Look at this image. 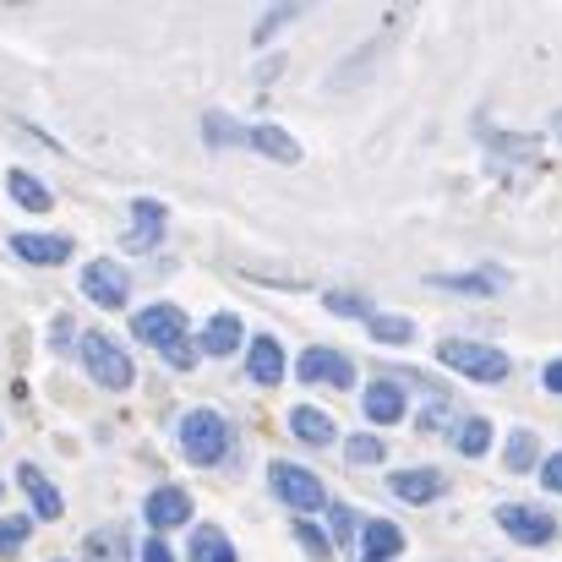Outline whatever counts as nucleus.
<instances>
[{
  "mask_svg": "<svg viewBox=\"0 0 562 562\" xmlns=\"http://www.w3.org/2000/svg\"><path fill=\"white\" fill-rule=\"evenodd\" d=\"M328 519H334V541H339V547H345V541H350V536H356V514H350V508H345V503H328Z\"/></svg>",
  "mask_w": 562,
  "mask_h": 562,
  "instance_id": "obj_32",
  "label": "nucleus"
},
{
  "mask_svg": "<svg viewBox=\"0 0 562 562\" xmlns=\"http://www.w3.org/2000/svg\"><path fill=\"white\" fill-rule=\"evenodd\" d=\"M295 376H301V382H334V387H350V382H356V367H350L339 350H323V345H317V350H306V356L295 361Z\"/></svg>",
  "mask_w": 562,
  "mask_h": 562,
  "instance_id": "obj_10",
  "label": "nucleus"
},
{
  "mask_svg": "<svg viewBox=\"0 0 562 562\" xmlns=\"http://www.w3.org/2000/svg\"><path fill=\"white\" fill-rule=\"evenodd\" d=\"M196 356H202V350H196V345H187V339H176V345L165 350V361H170L176 372H191V367H196Z\"/></svg>",
  "mask_w": 562,
  "mask_h": 562,
  "instance_id": "obj_34",
  "label": "nucleus"
},
{
  "mask_svg": "<svg viewBox=\"0 0 562 562\" xmlns=\"http://www.w3.org/2000/svg\"><path fill=\"white\" fill-rule=\"evenodd\" d=\"M11 251L33 268H55L71 257V235H11Z\"/></svg>",
  "mask_w": 562,
  "mask_h": 562,
  "instance_id": "obj_13",
  "label": "nucleus"
},
{
  "mask_svg": "<svg viewBox=\"0 0 562 562\" xmlns=\"http://www.w3.org/2000/svg\"><path fill=\"white\" fill-rule=\"evenodd\" d=\"M16 481H22V492H27V503H33V514H38V519H60V508H66V503H60V492L44 481V470H38V464H16Z\"/></svg>",
  "mask_w": 562,
  "mask_h": 562,
  "instance_id": "obj_16",
  "label": "nucleus"
},
{
  "mask_svg": "<svg viewBox=\"0 0 562 562\" xmlns=\"http://www.w3.org/2000/svg\"><path fill=\"white\" fill-rule=\"evenodd\" d=\"M437 290H459V295H503L508 273H431Z\"/></svg>",
  "mask_w": 562,
  "mask_h": 562,
  "instance_id": "obj_20",
  "label": "nucleus"
},
{
  "mask_svg": "<svg viewBox=\"0 0 562 562\" xmlns=\"http://www.w3.org/2000/svg\"><path fill=\"white\" fill-rule=\"evenodd\" d=\"M536 459H541L536 431H514V437H508V448H503V464H508L514 475H525V470H536Z\"/></svg>",
  "mask_w": 562,
  "mask_h": 562,
  "instance_id": "obj_25",
  "label": "nucleus"
},
{
  "mask_svg": "<svg viewBox=\"0 0 562 562\" xmlns=\"http://www.w3.org/2000/svg\"><path fill=\"white\" fill-rule=\"evenodd\" d=\"M367 334H372L376 345H409V339H415V323H409V317H382V312H372V317H367Z\"/></svg>",
  "mask_w": 562,
  "mask_h": 562,
  "instance_id": "obj_26",
  "label": "nucleus"
},
{
  "mask_svg": "<svg viewBox=\"0 0 562 562\" xmlns=\"http://www.w3.org/2000/svg\"><path fill=\"white\" fill-rule=\"evenodd\" d=\"M404 387L398 382H387V376H376L372 387H367V420H376V426H398L404 420Z\"/></svg>",
  "mask_w": 562,
  "mask_h": 562,
  "instance_id": "obj_14",
  "label": "nucleus"
},
{
  "mask_svg": "<svg viewBox=\"0 0 562 562\" xmlns=\"http://www.w3.org/2000/svg\"><path fill=\"white\" fill-rule=\"evenodd\" d=\"M453 448H459V453H470V459H481V453L492 448V420H481V415L459 420V426H453Z\"/></svg>",
  "mask_w": 562,
  "mask_h": 562,
  "instance_id": "obj_23",
  "label": "nucleus"
},
{
  "mask_svg": "<svg viewBox=\"0 0 562 562\" xmlns=\"http://www.w3.org/2000/svg\"><path fill=\"white\" fill-rule=\"evenodd\" d=\"M82 295L93 301V306H104V312H121L126 306V295H132V279H126V268H115V262H88L82 268Z\"/></svg>",
  "mask_w": 562,
  "mask_h": 562,
  "instance_id": "obj_7",
  "label": "nucleus"
},
{
  "mask_svg": "<svg viewBox=\"0 0 562 562\" xmlns=\"http://www.w3.org/2000/svg\"><path fill=\"white\" fill-rule=\"evenodd\" d=\"M82 552H88V562H126L132 558V541H126L121 530H93V536L82 541Z\"/></svg>",
  "mask_w": 562,
  "mask_h": 562,
  "instance_id": "obj_22",
  "label": "nucleus"
},
{
  "mask_svg": "<svg viewBox=\"0 0 562 562\" xmlns=\"http://www.w3.org/2000/svg\"><path fill=\"white\" fill-rule=\"evenodd\" d=\"M143 562H176L170 541H165V536H148V541H143Z\"/></svg>",
  "mask_w": 562,
  "mask_h": 562,
  "instance_id": "obj_35",
  "label": "nucleus"
},
{
  "mask_svg": "<svg viewBox=\"0 0 562 562\" xmlns=\"http://www.w3.org/2000/svg\"><path fill=\"white\" fill-rule=\"evenodd\" d=\"M442 470H393L387 475V492L398 497V503H409V508H426V503H437L442 497Z\"/></svg>",
  "mask_w": 562,
  "mask_h": 562,
  "instance_id": "obj_9",
  "label": "nucleus"
},
{
  "mask_svg": "<svg viewBox=\"0 0 562 562\" xmlns=\"http://www.w3.org/2000/svg\"><path fill=\"white\" fill-rule=\"evenodd\" d=\"M191 562H235V547L224 541V530H191Z\"/></svg>",
  "mask_w": 562,
  "mask_h": 562,
  "instance_id": "obj_24",
  "label": "nucleus"
},
{
  "mask_svg": "<svg viewBox=\"0 0 562 562\" xmlns=\"http://www.w3.org/2000/svg\"><path fill=\"white\" fill-rule=\"evenodd\" d=\"M240 339H246L240 317H235V312H218V317H207V328H202V356H235Z\"/></svg>",
  "mask_w": 562,
  "mask_h": 562,
  "instance_id": "obj_19",
  "label": "nucleus"
},
{
  "mask_svg": "<svg viewBox=\"0 0 562 562\" xmlns=\"http://www.w3.org/2000/svg\"><path fill=\"white\" fill-rule=\"evenodd\" d=\"M541 481H547V492H558L562 497V453H552V459L541 464Z\"/></svg>",
  "mask_w": 562,
  "mask_h": 562,
  "instance_id": "obj_36",
  "label": "nucleus"
},
{
  "mask_svg": "<svg viewBox=\"0 0 562 562\" xmlns=\"http://www.w3.org/2000/svg\"><path fill=\"white\" fill-rule=\"evenodd\" d=\"M442 426H448V398L431 393V404L420 409V431H442Z\"/></svg>",
  "mask_w": 562,
  "mask_h": 562,
  "instance_id": "obj_31",
  "label": "nucleus"
},
{
  "mask_svg": "<svg viewBox=\"0 0 562 562\" xmlns=\"http://www.w3.org/2000/svg\"><path fill=\"white\" fill-rule=\"evenodd\" d=\"M558 132H562V115H558Z\"/></svg>",
  "mask_w": 562,
  "mask_h": 562,
  "instance_id": "obj_38",
  "label": "nucleus"
},
{
  "mask_svg": "<svg viewBox=\"0 0 562 562\" xmlns=\"http://www.w3.org/2000/svg\"><path fill=\"white\" fill-rule=\"evenodd\" d=\"M181 453L191 464H218L229 453V420L218 409H191L181 420Z\"/></svg>",
  "mask_w": 562,
  "mask_h": 562,
  "instance_id": "obj_4",
  "label": "nucleus"
},
{
  "mask_svg": "<svg viewBox=\"0 0 562 562\" xmlns=\"http://www.w3.org/2000/svg\"><path fill=\"white\" fill-rule=\"evenodd\" d=\"M361 547H367V562H393L404 552V530L393 519H367L361 525Z\"/></svg>",
  "mask_w": 562,
  "mask_h": 562,
  "instance_id": "obj_18",
  "label": "nucleus"
},
{
  "mask_svg": "<svg viewBox=\"0 0 562 562\" xmlns=\"http://www.w3.org/2000/svg\"><path fill=\"white\" fill-rule=\"evenodd\" d=\"M290 431H295L301 442H312V448H334V442H339V426H334L323 409H312V404H295V409H290Z\"/></svg>",
  "mask_w": 562,
  "mask_h": 562,
  "instance_id": "obj_15",
  "label": "nucleus"
},
{
  "mask_svg": "<svg viewBox=\"0 0 562 562\" xmlns=\"http://www.w3.org/2000/svg\"><path fill=\"white\" fill-rule=\"evenodd\" d=\"M295 16H301V5H273V11H268V16L257 22V33H251V44H268V38H273V33H279L284 22H295Z\"/></svg>",
  "mask_w": 562,
  "mask_h": 562,
  "instance_id": "obj_29",
  "label": "nucleus"
},
{
  "mask_svg": "<svg viewBox=\"0 0 562 562\" xmlns=\"http://www.w3.org/2000/svg\"><path fill=\"white\" fill-rule=\"evenodd\" d=\"M5 191H11V196H16L27 213H49V207H55L49 187H44L38 176H27V170H11V176H5Z\"/></svg>",
  "mask_w": 562,
  "mask_h": 562,
  "instance_id": "obj_21",
  "label": "nucleus"
},
{
  "mask_svg": "<svg viewBox=\"0 0 562 562\" xmlns=\"http://www.w3.org/2000/svg\"><path fill=\"white\" fill-rule=\"evenodd\" d=\"M541 382H547V393H562V361H552V367L541 372Z\"/></svg>",
  "mask_w": 562,
  "mask_h": 562,
  "instance_id": "obj_37",
  "label": "nucleus"
},
{
  "mask_svg": "<svg viewBox=\"0 0 562 562\" xmlns=\"http://www.w3.org/2000/svg\"><path fill=\"white\" fill-rule=\"evenodd\" d=\"M202 137L213 148H257V154H268L279 165H301V143L284 126H240V121L213 110V115H202Z\"/></svg>",
  "mask_w": 562,
  "mask_h": 562,
  "instance_id": "obj_1",
  "label": "nucleus"
},
{
  "mask_svg": "<svg viewBox=\"0 0 562 562\" xmlns=\"http://www.w3.org/2000/svg\"><path fill=\"white\" fill-rule=\"evenodd\" d=\"M437 361H442L448 372L470 376V382H503V376L514 372V361H508L503 350L475 345V339H442V345H437Z\"/></svg>",
  "mask_w": 562,
  "mask_h": 562,
  "instance_id": "obj_3",
  "label": "nucleus"
},
{
  "mask_svg": "<svg viewBox=\"0 0 562 562\" xmlns=\"http://www.w3.org/2000/svg\"><path fill=\"white\" fill-rule=\"evenodd\" d=\"M345 453H350V464H382V453H387V442H376L372 431H356V437L345 442Z\"/></svg>",
  "mask_w": 562,
  "mask_h": 562,
  "instance_id": "obj_27",
  "label": "nucleus"
},
{
  "mask_svg": "<svg viewBox=\"0 0 562 562\" xmlns=\"http://www.w3.org/2000/svg\"><path fill=\"white\" fill-rule=\"evenodd\" d=\"M268 486H273V497H279L284 508H295V514L328 508V492H323V481H317L312 470L290 464V459H273V464H268Z\"/></svg>",
  "mask_w": 562,
  "mask_h": 562,
  "instance_id": "obj_5",
  "label": "nucleus"
},
{
  "mask_svg": "<svg viewBox=\"0 0 562 562\" xmlns=\"http://www.w3.org/2000/svg\"><path fill=\"white\" fill-rule=\"evenodd\" d=\"M77 356H82V367L88 376L99 382V387H110V393H126L132 382H137V367H132V356L110 339V334H82V345H77Z\"/></svg>",
  "mask_w": 562,
  "mask_h": 562,
  "instance_id": "obj_2",
  "label": "nucleus"
},
{
  "mask_svg": "<svg viewBox=\"0 0 562 562\" xmlns=\"http://www.w3.org/2000/svg\"><path fill=\"white\" fill-rule=\"evenodd\" d=\"M132 334H137L143 345H159V350H170L176 339H187V312H181V306H170V301H159V306H143V312L132 317Z\"/></svg>",
  "mask_w": 562,
  "mask_h": 562,
  "instance_id": "obj_8",
  "label": "nucleus"
},
{
  "mask_svg": "<svg viewBox=\"0 0 562 562\" xmlns=\"http://www.w3.org/2000/svg\"><path fill=\"white\" fill-rule=\"evenodd\" d=\"M328 312L334 317H372V301L367 295H350V290H328Z\"/></svg>",
  "mask_w": 562,
  "mask_h": 562,
  "instance_id": "obj_28",
  "label": "nucleus"
},
{
  "mask_svg": "<svg viewBox=\"0 0 562 562\" xmlns=\"http://www.w3.org/2000/svg\"><path fill=\"white\" fill-rule=\"evenodd\" d=\"M143 514H148V525L165 536V530H181L191 519V497L181 486H159V492H148V503H143Z\"/></svg>",
  "mask_w": 562,
  "mask_h": 562,
  "instance_id": "obj_11",
  "label": "nucleus"
},
{
  "mask_svg": "<svg viewBox=\"0 0 562 562\" xmlns=\"http://www.w3.org/2000/svg\"><path fill=\"white\" fill-rule=\"evenodd\" d=\"M0 492H5V486H0Z\"/></svg>",
  "mask_w": 562,
  "mask_h": 562,
  "instance_id": "obj_39",
  "label": "nucleus"
},
{
  "mask_svg": "<svg viewBox=\"0 0 562 562\" xmlns=\"http://www.w3.org/2000/svg\"><path fill=\"white\" fill-rule=\"evenodd\" d=\"M295 541L312 552V558H328V541L317 536V525H306V519H295Z\"/></svg>",
  "mask_w": 562,
  "mask_h": 562,
  "instance_id": "obj_33",
  "label": "nucleus"
},
{
  "mask_svg": "<svg viewBox=\"0 0 562 562\" xmlns=\"http://www.w3.org/2000/svg\"><path fill=\"white\" fill-rule=\"evenodd\" d=\"M33 536V519H0V558L22 552V541Z\"/></svg>",
  "mask_w": 562,
  "mask_h": 562,
  "instance_id": "obj_30",
  "label": "nucleus"
},
{
  "mask_svg": "<svg viewBox=\"0 0 562 562\" xmlns=\"http://www.w3.org/2000/svg\"><path fill=\"white\" fill-rule=\"evenodd\" d=\"M246 367H251V382H257V387H273V382L284 376V350H279V339H273V334H257Z\"/></svg>",
  "mask_w": 562,
  "mask_h": 562,
  "instance_id": "obj_17",
  "label": "nucleus"
},
{
  "mask_svg": "<svg viewBox=\"0 0 562 562\" xmlns=\"http://www.w3.org/2000/svg\"><path fill=\"white\" fill-rule=\"evenodd\" d=\"M497 525L519 541V547H552L562 530H558V519L552 514H541V508H525V503H503L497 508Z\"/></svg>",
  "mask_w": 562,
  "mask_h": 562,
  "instance_id": "obj_6",
  "label": "nucleus"
},
{
  "mask_svg": "<svg viewBox=\"0 0 562 562\" xmlns=\"http://www.w3.org/2000/svg\"><path fill=\"white\" fill-rule=\"evenodd\" d=\"M132 218H137V229H126V251H154L159 246V235H165V202H154V196H137L132 202Z\"/></svg>",
  "mask_w": 562,
  "mask_h": 562,
  "instance_id": "obj_12",
  "label": "nucleus"
}]
</instances>
